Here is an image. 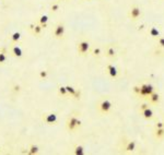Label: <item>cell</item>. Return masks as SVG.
<instances>
[{
	"label": "cell",
	"instance_id": "1",
	"mask_svg": "<svg viewBox=\"0 0 164 155\" xmlns=\"http://www.w3.org/2000/svg\"><path fill=\"white\" fill-rule=\"evenodd\" d=\"M82 126V120H81L78 115L76 114H70L68 116L67 120H66V124H65V127H66V130L69 133H74L77 130L81 128Z\"/></svg>",
	"mask_w": 164,
	"mask_h": 155
},
{
	"label": "cell",
	"instance_id": "2",
	"mask_svg": "<svg viewBox=\"0 0 164 155\" xmlns=\"http://www.w3.org/2000/svg\"><path fill=\"white\" fill-rule=\"evenodd\" d=\"M113 108V103H112L108 98H103L101 99L96 105V111L100 115L104 116V115L110 114Z\"/></svg>",
	"mask_w": 164,
	"mask_h": 155
},
{
	"label": "cell",
	"instance_id": "3",
	"mask_svg": "<svg viewBox=\"0 0 164 155\" xmlns=\"http://www.w3.org/2000/svg\"><path fill=\"white\" fill-rule=\"evenodd\" d=\"M128 19L131 21V22H137L139 19L142 15V11H141V8L137 4H132L128 11Z\"/></svg>",
	"mask_w": 164,
	"mask_h": 155
},
{
	"label": "cell",
	"instance_id": "4",
	"mask_svg": "<svg viewBox=\"0 0 164 155\" xmlns=\"http://www.w3.org/2000/svg\"><path fill=\"white\" fill-rule=\"evenodd\" d=\"M91 45L88 41H80L77 44V53L81 57H85L90 53Z\"/></svg>",
	"mask_w": 164,
	"mask_h": 155
},
{
	"label": "cell",
	"instance_id": "5",
	"mask_svg": "<svg viewBox=\"0 0 164 155\" xmlns=\"http://www.w3.org/2000/svg\"><path fill=\"white\" fill-rule=\"evenodd\" d=\"M139 86H140V91H139L138 96H140V97L142 98H148L155 91L154 86L152 84H150V83H142V84L139 85Z\"/></svg>",
	"mask_w": 164,
	"mask_h": 155
},
{
	"label": "cell",
	"instance_id": "6",
	"mask_svg": "<svg viewBox=\"0 0 164 155\" xmlns=\"http://www.w3.org/2000/svg\"><path fill=\"white\" fill-rule=\"evenodd\" d=\"M42 121L47 126L56 125L58 121V116L55 113H44L42 115Z\"/></svg>",
	"mask_w": 164,
	"mask_h": 155
},
{
	"label": "cell",
	"instance_id": "7",
	"mask_svg": "<svg viewBox=\"0 0 164 155\" xmlns=\"http://www.w3.org/2000/svg\"><path fill=\"white\" fill-rule=\"evenodd\" d=\"M65 33H66V26L64 22H59L55 25L53 31V37L55 39H61L64 38Z\"/></svg>",
	"mask_w": 164,
	"mask_h": 155
},
{
	"label": "cell",
	"instance_id": "8",
	"mask_svg": "<svg viewBox=\"0 0 164 155\" xmlns=\"http://www.w3.org/2000/svg\"><path fill=\"white\" fill-rule=\"evenodd\" d=\"M137 148V142L134 140H124L123 144H121V152L123 153H131L134 152Z\"/></svg>",
	"mask_w": 164,
	"mask_h": 155
},
{
	"label": "cell",
	"instance_id": "9",
	"mask_svg": "<svg viewBox=\"0 0 164 155\" xmlns=\"http://www.w3.org/2000/svg\"><path fill=\"white\" fill-rule=\"evenodd\" d=\"M9 50H10L11 56H13V57H15V58H21L23 56V50H22V48H21L20 46H18L17 44L11 45Z\"/></svg>",
	"mask_w": 164,
	"mask_h": 155
},
{
	"label": "cell",
	"instance_id": "10",
	"mask_svg": "<svg viewBox=\"0 0 164 155\" xmlns=\"http://www.w3.org/2000/svg\"><path fill=\"white\" fill-rule=\"evenodd\" d=\"M139 114H140L144 119H147V120H151V119H153V117H154V113L150 106H148L147 108H144V109L140 110L139 111Z\"/></svg>",
	"mask_w": 164,
	"mask_h": 155
},
{
	"label": "cell",
	"instance_id": "11",
	"mask_svg": "<svg viewBox=\"0 0 164 155\" xmlns=\"http://www.w3.org/2000/svg\"><path fill=\"white\" fill-rule=\"evenodd\" d=\"M106 71H107V73H108V75L112 78V79H117L118 77V69L116 67H115L114 64H107L106 66Z\"/></svg>",
	"mask_w": 164,
	"mask_h": 155
},
{
	"label": "cell",
	"instance_id": "12",
	"mask_svg": "<svg viewBox=\"0 0 164 155\" xmlns=\"http://www.w3.org/2000/svg\"><path fill=\"white\" fill-rule=\"evenodd\" d=\"M148 101H149V104H151V105H157L161 101L160 94H159L157 92L154 91L153 93L148 97Z\"/></svg>",
	"mask_w": 164,
	"mask_h": 155
},
{
	"label": "cell",
	"instance_id": "13",
	"mask_svg": "<svg viewBox=\"0 0 164 155\" xmlns=\"http://www.w3.org/2000/svg\"><path fill=\"white\" fill-rule=\"evenodd\" d=\"M104 54H105V56H106L107 58H111V59H113V58L116 57V49H115L113 46H107V47L105 48Z\"/></svg>",
	"mask_w": 164,
	"mask_h": 155
},
{
	"label": "cell",
	"instance_id": "14",
	"mask_svg": "<svg viewBox=\"0 0 164 155\" xmlns=\"http://www.w3.org/2000/svg\"><path fill=\"white\" fill-rule=\"evenodd\" d=\"M26 153L29 155H36L40 153V146L36 144H34V143H32V144H30V146H29V148L26 150Z\"/></svg>",
	"mask_w": 164,
	"mask_h": 155
},
{
	"label": "cell",
	"instance_id": "15",
	"mask_svg": "<svg viewBox=\"0 0 164 155\" xmlns=\"http://www.w3.org/2000/svg\"><path fill=\"white\" fill-rule=\"evenodd\" d=\"M153 137L157 140H162L164 139V127L163 128H154Z\"/></svg>",
	"mask_w": 164,
	"mask_h": 155
},
{
	"label": "cell",
	"instance_id": "16",
	"mask_svg": "<svg viewBox=\"0 0 164 155\" xmlns=\"http://www.w3.org/2000/svg\"><path fill=\"white\" fill-rule=\"evenodd\" d=\"M148 33L152 38H157V37L161 36V32L159 29H157L155 26H151L149 30H148Z\"/></svg>",
	"mask_w": 164,
	"mask_h": 155
},
{
	"label": "cell",
	"instance_id": "17",
	"mask_svg": "<svg viewBox=\"0 0 164 155\" xmlns=\"http://www.w3.org/2000/svg\"><path fill=\"white\" fill-rule=\"evenodd\" d=\"M48 20H49L48 15H46V14H43V15H40V17L38 18V24H40V25L43 27V29H45V27L47 26Z\"/></svg>",
	"mask_w": 164,
	"mask_h": 155
},
{
	"label": "cell",
	"instance_id": "18",
	"mask_svg": "<svg viewBox=\"0 0 164 155\" xmlns=\"http://www.w3.org/2000/svg\"><path fill=\"white\" fill-rule=\"evenodd\" d=\"M21 39V33L20 32H14L12 35L10 36V41H11V44L14 45V44H18Z\"/></svg>",
	"mask_w": 164,
	"mask_h": 155
},
{
	"label": "cell",
	"instance_id": "19",
	"mask_svg": "<svg viewBox=\"0 0 164 155\" xmlns=\"http://www.w3.org/2000/svg\"><path fill=\"white\" fill-rule=\"evenodd\" d=\"M84 153H85V148H84L83 145H81V144L74 145V154H76V155H83Z\"/></svg>",
	"mask_w": 164,
	"mask_h": 155
},
{
	"label": "cell",
	"instance_id": "20",
	"mask_svg": "<svg viewBox=\"0 0 164 155\" xmlns=\"http://www.w3.org/2000/svg\"><path fill=\"white\" fill-rule=\"evenodd\" d=\"M31 30H32V34H33V35L38 36V35H40V33H42L43 27L40 26V24H36V25H31Z\"/></svg>",
	"mask_w": 164,
	"mask_h": 155
},
{
	"label": "cell",
	"instance_id": "21",
	"mask_svg": "<svg viewBox=\"0 0 164 155\" xmlns=\"http://www.w3.org/2000/svg\"><path fill=\"white\" fill-rule=\"evenodd\" d=\"M8 53L4 49H2V50H0V66H4V64H6V62H7L8 60Z\"/></svg>",
	"mask_w": 164,
	"mask_h": 155
},
{
	"label": "cell",
	"instance_id": "22",
	"mask_svg": "<svg viewBox=\"0 0 164 155\" xmlns=\"http://www.w3.org/2000/svg\"><path fill=\"white\" fill-rule=\"evenodd\" d=\"M66 90L68 92V95L71 96V97H74L76 93H77V88H74L72 85H66Z\"/></svg>",
	"mask_w": 164,
	"mask_h": 155
},
{
	"label": "cell",
	"instance_id": "23",
	"mask_svg": "<svg viewBox=\"0 0 164 155\" xmlns=\"http://www.w3.org/2000/svg\"><path fill=\"white\" fill-rule=\"evenodd\" d=\"M58 95L61 96V97H67V96H69L67 90H66V86H59V88H58Z\"/></svg>",
	"mask_w": 164,
	"mask_h": 155
},
{
	"label": "cell",
	"instance_id": "24",
	"mask_svg": "<svg viewBox=\"0 0 164 155\" xmlns=\"http://www.w3.org/2000/svg\"><path fill=\"white\" fill-rule=\"evenodd\" d=\"M103 54V51H102V48L101 47H95L92 50V55H93L94 57H96V58H99V57H101V55Z\"/></svg>",
	"mask_w": 164,
	"mask_h": 155
},
{
	"label": "cell",
	"instance_id": "25",
	"mask_svg": "<svg viewBox=\"0 0 164 155\" xmlns=\"http://www.w3.org/2000/svg\"><path fill=\"white\" fill-rule=\"evenodd\" d=\"M38 77H40V80H46L48 78V71L47 70H40L38 72Z\"/></svg>",
	"mask_w": 164,
	"mask_h": 155
},
{
	"label": "cell",
	"instance_id": "26",
	"mask_svg": "<svg viewBox=\"0 0 164 155\" xmlns=\"http://www.w3.org/2000/svg\"><path fill=\"white\" fill-rule=\"evenodd\" d=\"M59 2H55V4H53L51 6H50V11L51 12H57L58 10H59Z\"/></svg>",
	"mask_w": 164,
	"mask_h": 155
},
{
	"label": "cell",
	"instance_id": "27",
	"mask_svg": "<svg viewBox=\"0 0 164 155\" xmlns=\"http://www.w3.org/2000/svg\"><path fill=\"white\" fill-rule=\"evenodd\" d=\"M157 46L160 48H162V49H164V37L162 36L157 37Z\"/></svg>",
	"mask_w": 164,
	"mask_h": 155
},
{
	"label": "cell",
	"instance_id": "28",
	"mask_svg": "<svg viewBox=\"0 0 164 155\" xmlns=\"http://www.w3.org/2000/svg\"><path fill=\"white\" fill-rule=\"evenodd\" d=\"M72 98H74V99H76V101H79V99H80V98H81V91H80V90H77V93H76V95H74Z\"/></svg>",
	"mask_w": 164,
	"mask_h": 155
},
{
	"label": "cell",
	"instance_id": "29",
	"mask_svg": "<svg viewBox=\"0 0 164 155\" xmlns=\"http://www.w3.org/2000/svg\"><path fill=\"white\" fill-rule=\"evenodd\" d=\"M164 127V122L163 121H157L154 126V128H163Z\"/></svg>",
	"mask_w": 164,
	"mask_h": 155
},
{
	"label": "cell",
	"instance_id": "30",
	"mask_svg": "<svg viewBox=\"0 0 164 155\" xmlns=\"http://www.w3.org/2000/svg\"><path fill=\"white\" fill-rule=\"evenodd\" d=\"M13 91L15 92V93H19V92L21 91V86L19 84H15L13 86Z\"/></svg>",
	"mask_w": 164,
	"mask_h": 155
},
{
	"label": "cell",
	"instance_id": "31",
	"mask_svg": "<svg viewBox=\"0 0 164 155\" xmlns=\"http://www.w3.org/2000/svg\"><path fill=\"white\" fill-rule=\"evenodd\" d=\"M0 152H1V148H0Z\"/></svg>",
	"mask_w": 164,
	"mask_h": 155
},
{
	"label": "cell",
	"instance_id": "32",
	"mask_svg": "<svg viewBox=\"0 0 164 155\" xmlns=\"http://www.w3.org/2000/svg\"><path fill=\"white\" fill-rule=\"evenodd\" d=\"M163 122H164V120H163Z\"/></svg>",
	"mask_w": 164,
	"mask_h": 155
},
{
	"label": "cell",
	"instance_id": "33",
	"mask_svg": "<svg viewBox=\"0 0 164 155\" xmlns=\"http://www.w3.org/2000/svg\"><path fill=\"white\" fill-rule=\"evenodd\" d=\"M59 1H60V0H59Z\"/></svg>",
	"mask_w": 164,
	"mask_h": 155
}]
</instances>
